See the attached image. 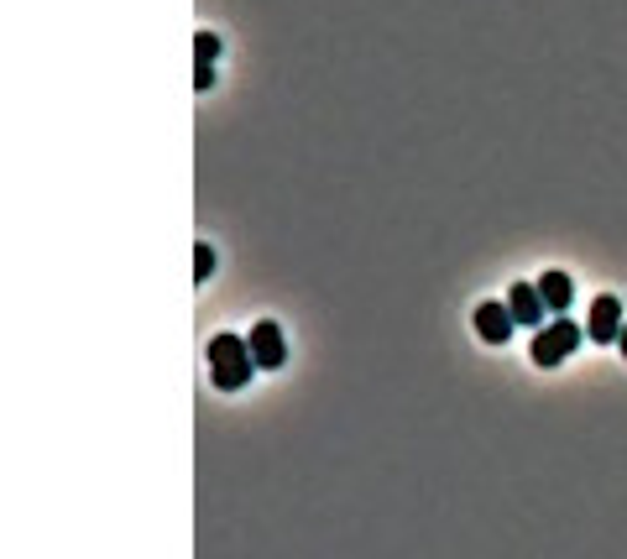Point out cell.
Segmentation results:
<instances>
[{
  "label": "cell",
  "mask_w": 627,
  "mask_h": 559,
  "mask_svg": "<svg viewBox=\"0 0 627 559\" xmlns=\"http://www.w3.org/2000/svg\"><path fill=\"white\" fill-rule=\"evenodd\" d=\"M251 371H257L251 340H241V335H215V340H209V377H215L220 392L246 387V382H251Z\"/></svg>",
  "instance_id": "1"
},
{
  "label": "cell",
  "mask_w": 627,
  "mask_h": 559,
  "mask_svg": "<svg viewBox=\"0 0 627 559\" xmlns=\"http://www.w3.org/2000/svg\"><path fill=\"white\" fill-rule=\"evenodd\" d=\"M586 340V330H580L575 319H565V314H554L549 324H539V335H533V345H528V356H533V366H560L575 345Z\"/></svg>",
  "instance_id": "2"
},
{
  "label": "cell",
  "mask_w": 627,
  "mask_h": 559,
  "mask_svg": "<svg viewBox=\"0 0 627 559\" xmlns=\"http://www.w3.org/2000/svg\"><path fill=\"white\" fill-rule=\"evenodd\" d=\"M622 324H627V309H622V298L617 293H601L596 304H591V319H586V335L596 345H617L622 335Z\"/></svg>",
  "instance_id": "3"
},
{
  "label": "cell",
  "mask_w": 627,
  "mask_h": 559,
  "mask_svg": "<svg viewBox=\"0 0 627 559\" xmlns=\"http://www.w3.org/2000/svg\"><path fill=\"white\" fill-rule=\"evenodd\" d=\"M251 356H257V366H262V371H277V366L288 361V340H283V330H277L272 319L251 324Z\"/></svg>",
  "instance_id": "4"
},
{
  "label": "cell",
  "mask_w": 627,
  "mask_h": 559,
  "mask_svg": "<svg viewBox=\"0 0 627 559\" xmlns=\"http://www.w3.org/2000/svg\"><path fill=\"white\" fill-rule=\"evenodd\" d=\"M513 304H497V298H486V304H476V335L486 345H507V335H513Z\"/></svg>",
  "instance_id": "5"
},
{
  "label": "cell",
  "mask_w": 627,
  "mask_h": 559,
  "mask_svg": "<svg viewBox=\"0 0 627 559\" xmlns=\"http://www.w3.org/2000/svg\"><path fill=\"white\" fill-rule=\"evenodd\" d=\"M507 304H513V319L518 324H528V330H539L544 324V293H539V283H513V293H507Z\"/></svg>",
  "instance_id": "6"
},
{
  "label": "cell",
  "mask_w": 627,
  "mask_h": 559,
  "mask_svg": "<svg viewBox=\"0 0 627 559\" xmlns=\"http://www.w3.org/2000/svg\"><path fill=\"white\" fill-rule=\"evenodd\" d=\"M539 293H544V304H549V314H565L570 309V298H575V283H570V272H544L539 277Z\"/></svg>",
  "instance_id": "7"
},
{
  "label": "cell",
  "mask_w": 627,
  "mask_h": 559,
  "mask_svg": "<svg viewBox=\"0 0 627 559\" xmlns=\"http://www.w3.org/2000/svg\"><path fill=\"white\" fill-rule=\"evenodd\" d=\"M194 53H199L204 68H215V58H220V37H215V32H199V37H194Z\"/></svg>",
  "instance_id": "8"
},
{
  "label": "cell",
  "mask_w": 627,
  "mask_h": 559,
  "mask_svg": "<svg viewBox=\"0 0 627 559\" xmlns=\"http://www.w3.org/2000/svg\"><path fill=\"white\" fill-rule=\"evenodd\" d=\"M194 277H199V283H209V277H215V251H209L204 241L194 246Z\"/></svg>",
  "instance_id": "9"
},
{
  "label": "cell",
  "mask_w": 627,
  "mask_h": 559,
  "mask_svg": "<svg viewBox=\"0 0 627 559\" xmlns=\"http://www.w3.org/2000/svg\"><path fill=\"white\" fill-rule=\"evenodd\" d=\"M209 84H215V68H204V63H199V68H194V89H199V95H204V89H209Z\"/></svg>",
  "instance_id": "10"
},
{
  "label": "cell",
  "mask_w": 627,
  "mask_h": 559,
  "mask_svg": "<svg viewBox=\"0 0 627 559\" xmlns=\"http://www.w3.org/2000/svg\"><path fill=\"white\" fill-rule=\"evenodd\" d=\"M617 345H622V356H627V324H622V335H617Z\"/></svg>",
  "instance_id": "11"
}]
</instances>
